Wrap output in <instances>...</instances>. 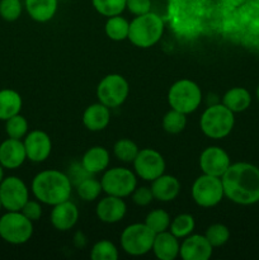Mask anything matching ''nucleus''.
I'll use <instances>...</instances> for the list:
<instances>
[{
  "label": "nucleus",
  "mask_w": 259,
  "mask_h": 260,
  "mask_svg": "<svg viewBox=\"0 0 259 260\" xmlns=\"http://www.w3.org/2000/svg\"><path fill=\"white\" fill-rule=\"evenodd\" d=\"M216 32L245 47H256L259 0H216Z\"/></svg>",
  "instance_id": "obj_1"
},
{
  "label": "nucleus",
  "mask_w": 259,
  "mask_h": 260,
  "mask_svg": "<svg viewBox=\"0 0 259 260\" xmlns=\"http://www.w3.org/2000/svg\"><path fill=\"white\" fill-rule=\"evenodd\" d=\"M167 22L179 40H197L216 30V0H168Z\"/></svg>",
  "instance_id": "obj_2"
},
{
  "label": "nucleus",
  "mask_w": 259,
  "mask_h": 260,
  "mask_svg": "<svg viewBox=\"0 0 259 260\" xmlns=\"http://www.w3.org/2000/svg\"><path fill=\"white\" fill-rule=\"evenodd\" d=\"M228 200L240 206L259 202V168L250 162H234L221 177Z\"/></svg>",
  "instance_id": "obj_3"
},
{
  "label": "nucleus",
  "mask_w": 259,
  "mask_h": 260,
  "mask_svg": "<svg viewBox=\"0 0 259 260\" xmlns=\"http://www.w3.org/2000/svg\"><path fill=\"white\" fill-rule=\"evenodd\" d=\"M33 196L41 203L55 206L70 200L73 183L70 177L56 169L42 170L35 175L30 183Z\"/></svg>",
  "instance_id": "obj_4"
},
{
  "label": "nucleus",
  "mask_w": 259,
  "mask_h": 260,
  "mask_svg": "<svg viewBox=\"0 0 259 260\" xmlns=\"http://www.w3.org/2000/svg\"><path fill=\"white\" fill-rule=\"evenodd\" d=\"M165 30V20L156 13L136 15L130 22L127 40L140 48H150L161 40Z\"/></svg>",
  "instance_id": "obj_5"
},
{
  "label": "nucleus",
  "mask_w": 259,
  "mask_h": 260,
  "mask_svg": "<svg viewBox=\"0 0 259 260\" xmlns=\"http://www.w3.org/2000/svg\"><path fill=\"white\" fill-rule=\"evenodd\" d=\"M235 124V113L222 103L212 104L203 111L200 119V127L206 137L221 140L231 134Z\"/></svg>",
  "instance_id": "obj_6"
},
{
  "label": "nucleus",
  "mask_w": 259,
  "mask_h": 260,
  "mask_svg": "<svg viewBox=\"0 0 259 260\" xmlns=\"http://www.w3.org/2000/svg\"><path fill=\"white\" fill-rule=\"evenodd\" d=\"M168 103L170 108L184 114H190L200 108L202 103V90L200 85L189 79L175 81L168 91Z\"/></svg>",
  "instance_id": "obj_7"
},
{
  "label": "nucleus",
  "mask_w": 259,
  "mask_h": 260,
  "mask_svg": "<svg viewBox=\"0 0 259 260\" xmlns=\"http://www.w3.org/2000/svg\"><path fill=\"white\" fill-rule=\"evenodd\" d=\"M156 234L146 223H131L126 226L119 236L122 250L131 256H142L150 253Z\"/></svg>",
  "instance_id": "obj_8"
},
{
  "label": "nucleus",
  "mask_w": 259,
  "mask_h": 260,
  "mask_svg": "<svg viewBox=\"0 0 259 260\" xmlns=\"http://www.w3.org/2000/svg\"><path fill=\"white\" fill-rule=\"evenodd\" d=\"M33 235V222L20 211H7L0 217V238L12 245H23Z\"/></svg>",
  "instance_id": "obj_9"
},
{
  "label": "nucleus",
  "mask_w": 259,
  "mask_h": 260,
  "mask_svg": "<svg viewBox=\"0 0 259 260\" xmlns=\"http://www.w3.org/2000/svg\"><path fill=\"white\" fill-rule=\"evenodd\" d=\"M102 189L106 194L127 198L137 187V175L127 168L107 169L101 178Z\"/></svg>",
  "instance_id": "obj_10"
},
{
  "label": "nucleus",
  "mask_w": 259,
  "mask_h": 260,
  "mask_svg": "<svg viewBox=\"0 0 259 260\" xmlns=\"http://www.w3.org/2000/svg\"><path fill=\"white\" fill-rule=\"evenodd\" d=\"M190 193L196 205L202 208L216 207L225 197L221 178L203 173L193 182Z\"/></svg>",
  "instance_id": "obj_11"
},
{
  "label": "nucleus",
  "mask_w": 259,
  "mask_h": 260,
  "mask_svg": "<svg viewBox=\"0 0 259 260\" xmlns=\"http://www.w3.org/2000/svg\"><path fill=\"white\" fill-rule=\"evenodd\" d=\"M130 84L119 74H108L99 81L96 86L98 102L108 108H117L122 106L128 98Z\"/></svg>",
  "instance_id": "obj_12"
},
{
  "label": "nucleus",
  "mask_w": 259,
  "mask_h": 260,
  "mask_svg": "<svg viewBox=\"0 0 259 260\" xmlns=\"http://www.w3.org/2000/svg\"><path fill=\"white\" fill-rule=\"evenodd\" d=\"M134 172L140 179L152 182L163 175L167 169V162L163 155L155 149H141L132 161Z\"/></svg>",
  "instance_id": "obj_13"
},
{
  "label": "nucleus",
  "mask_w": 259,
  "mask_h": 260,
  "mask_svg": "<svg viewBox=\"0 0 259 260\" xmlns=\"http://www.w3.org/2000/svg\"><path fill=\"white\" fill-rule=\"evenodd\" d=\"M28 200L29 190L23 179L10 175L0 183V201L4 210L20 211Z\"/></svg>",
  "instance_id": "obj_14"
},
{
  "label": "nucleus",
  "mask_w": 259,
  "mask_h": 260,
  "mask_svg": "<svg viewBox=\"0 0 259 260\" xmlns=\"http://www.w3.org/2000/svg\"><path fill=\"white\" fill-rule=\"evenodd\" d=\"M27 159L32 162H43L50 157L52 151V141L47 132L33 129L23 139Z\"/></svg>",
  "instance_id": "obj_15"
},
{
  "label": "nucleus",
  "mask_w": 259,
  "mask_h": 260,
  "mask_svg": "<svg viewBox=\"0 0 259 260\" xmlns=\"http://www.w3.org/2000/svg\"><path fill=\"white\" fill-rule=\"evenodd\" d=\"M230 165V156L220 146L206 147L200 155V168L203 174L221 178Z\"/></svg>",
  "instance_id": "obj_16"
},
{
  "label": "nucleus",
  "mask_w": 259,
  "mask_h": 260,
  "mask_svg": "<svg viewBox=\"0 0 259 260\" xmlns=\"http://www.w3.org/2000/svg\"><path fill=\"white\" fill-rule=\"evenodd\" d=\"M212 253L213 246L205 235L190 234L180 243L179 256L183 260H208Z\"/></svg>",
  "instance_id": "obj_17"
},
{
  "label": "nucleus",
  "mask_w": 259,
  "mask_h": 260,
  "mask_svg": "<svg viewBox=\"0 0 259 260\" xmlns=\"http://www.w3.org/2000/svg\"><path fill=\"white\" fill-rule=\"evenodd\" d=\"M79 216H80V213H79L78 206L71 202L70 200H68L52 206L50 221L53 229L61 231V233H65V231L75 228L79 221Z\"/></svg>",
  "instance_id": "obj_18"
},
{
  "label": "nucleus",
  "mask_w": 259,
  "mask_h": 260,
  "mask_svg": "<svg viewBox=\"0 0 259 260\" xmlns=\"http://www.w3.org/2000/svg\"><path fill=\"white\" fill-rule=\"evenodd\" d=\"M127 213V205L123 198L108 196L102 198L95 208V215L103 223L113 225L124 218Z\"/></svg>",
  "instance_id": "obj_19"
},
{
  "label": "nucleus",
  "mask_w": 259,
  "mask_h": 260,
  "mask_svg": "<svg viewBox=\"0 0 259 260\" xmlns=\"http://www.w3.org/2000/svg\"><path fill=\"white\" fill-rule=\"evenodd\" d=\"M25 160L27 154L23 140L8 137L0 144V164L4 167V169H18L24 164Z\"/></svg>",
  "instance_id": "obj_20"
},
{
  "label": "nucleus",
  "mask_w": 259,
  "mask_h": 260,
  "mask_svg": "<svg viewBox=\"0 0 259 260\" xmlns=\"http://www.w3.org/2000/svg\"><path fill=\"white\" fill-rule=\"evenodd\" d=\"M150 188H151L154 200L159 202H172L179 196L182 185L178 178L164 173L159 178L152 180Z\"/></svg>",
  "instance_id": "obj_21"
},
{
  "label": "nucleus",
  "mask_w": 259,
  "mask_h": 260,
  "mask_svg": "<svg viewBox=\"0 0 259 260\" xmlns=\"http://www.w3.org/2000/svg\"><path fill=\"white\" fill-rule=\"evenodd\" d=\"M111 162L109 151L103 146H93L84 152L81 157V167L88 174L95 175L104 173Z\"/></svg>",
  "instance_id": "obj_22"
},
{
  "label": "nucleus",
  "mask_w": 259,
  "mask_h": 260,
  "mask_svg": "<svg viewBox=\"0 0 259 260\" xmlns=\"http://www.w3.org/2000/svg\"><path fill=\"white\" fill-rule=\"evenodd\" d=\"M111 121V108L101 102L86 107L83 113V124L91 132H99L107 128Z\"/></svg>",
  "instance_id": "obj_23"
},
{
  "label": "nucleus",
  "mask_w": 259,
  "mask_h": 260,
  "mask_svg": "<svg viewBox=\"0 0 259 260\" xmlns=\"http://www.w3.org/2000/svg\"><path fill=\"white\" fill-rule=\"evenodd\" d=\"M180 241L169 230L155 235L151 251L159 260H174L179 256Z\"/></svg>",
  "instance_id": "obj_24"
},
{
  "label": "nucleus",
  "mask_w": 259,
  "mask_h": 260,
  "mask_svg": "<svg viewBox=\"0 0 259 260\" xmlns=\"http://www.w3.org/2000/svg\"><path fill=\"white\" fill-rule=\"evenodd\" d=\"M24 8L30 19L38 23H47L57 13L58 0H24Z\"/></svg>",
  "instance_id": "obj_25"
},
{
  "label": "nucleus",
  "mask_w": 259,
  "mask_h": 260,
  "mask_svg": "<svg viewBox=\"0 0 259 260\" xmlns=\"http://www.w3.org/2000/svg\"><path fill=\"white\" fill-rule=\"evenodd\" d=\"M222 104L228 107L234 113H241L246 111L251 104V95L249 90L241 86H235L231 88L223 94Z\"/></svg>",
  "instance_id": "obj_26"
},
{
  "label": "nucleus",
  "mask_w": 259,
  "mask_h": 260,
  "mask_svg": "<svg viewBox=\"0 0 259 260\" xmlns=\"http://www.w3.org/2000/svg\"><path fill=\"white\" fill-rule=\"evenodd\" d=\"M23 101L18 91L13 89L0 90V121H7L10 117L20 113Z\"/></svg>",
  "instance_id": "obj_27"
},
{
  "label": "nucleus",
  "mask_w": 259,
  "mask_h": 260,
  "mask_svg": "<svg viewBox=\"0 0 259 260\" xmlns=\"http://www.w3.org/2000/svg\"><path fill=\"white\" fill-rule=\"evenodd\" d=\"M128 30L130 22L124 17H121V14L109 17L107 19L106 24H104L106 36L109 40L116 41V42H121V41L127 40V37H128Z\"/></svg>",
  "instance_id": "obj_28"
},
{
  "label": "nucleus",
  "mask_w": 259,
  "mask_h": 260,
  "mask_svg": "<svg viewBox=\"0 0 259 260\" xmlns=\"http://www.w3.org/2000/svg\"><path fill=\"white\" fill-rule=\"evenodd\" d=\"M196 229V220L189 213H180L172 218L169 226V231L178 239H184L188 235L193 234Z\"/></svg>",
  "instance_id": "obj_29"
},
{
  "label": "nucleus",
  "mask_w": 259,
  "mask_h": 260,
  "mask_svg": "<svg viewBox=\"0 0 259 260\" xmlns=\"http://www.w3.org/2000/svg\"><path fill=\"white\" fill-rule=\"evenodd\" d=\"M102 192L103 189H102L101 180L95 179V178L86 177L76 184V193L84 202H94L95 200H98Z\"/></svg>",
  "instance_id": "obj_30"
},
{
  "label": "nucleus",
  "mask_w": 259,
  "mask_h": 260,
  "mask_svg": "<svg viewBox=\"0 0 259 260\" xmlns=\"http://www.w3.org/2000/svg\"><path fill=\"white\" fill-rule=\"evenodd\" d=\"M163 128L167 134L178 135L184 131L187 126V114L170 108L163 117Z\"/></svg>",
  "instance_id": "obj_31"
},
{
  "label": "nucleus",
  "mask_w": 259,
  "mask_h": 260,
  "mask_svg": "<svg viewBox=\"0 0 259 260\" xmlns=\"http://www.w3.org/2000/svg\"><path fill=\"white\" fill-rule=\"evenodd\" d=\"M170 221H172V217H170L169 213L165 210H161V208L150 211L146 217H145L146 226L151 229L155 234H160L169 230Z\"/></svg>",
  "instance_id": "obj_32"
},
{
  "label": "nucleus",
  "mask_w": 259,
  "mask_h": 260,
  "mask_svg": "<svg viewBox=\"0 0 259 260\" xmlns=\"http://www.w3.org/2000/svg\"><path fill=\"white\" fill-rule=\"evenodd\" d=\"M140 149L136 145V142H134L130 139H121L114 144L113 146V154L119 161L123 162H132L135 160V157L139 154Z\"/></svg>",
  "instance_id": "obj_33"
},
{
  "label": "nucleus",
  "mask_w": 259,
  "mask_h": 260,
  "mask_svg": "<svg viewBox=\"0 0 259 260\" xmlns=\"http://www.w3.org/2000/svg\"><path fill=\"white\" fill-rule=\"evenodd\" d=\"M28 128L29 126H28L27 118L20 113L15 114L5 121V132L10 139L23 140L28 134Z\"/></svg>",
  "instance_id": "obj_34"
},
{
  "label": "nucleus",
  "mask_w": 259,
  "mask_h": 260,
  "mask_svg": "<svg viewBox=\"0 0 259 260\" xmlns=\"http://www.w3.org/2000/svg\"><path fill=\"white\" fill-rule=\"evenodd\" d=\"M91 260H117L118 259V249L112 241L99 240L91 246Z\"/></svg>",
  "instance_id": "obj_35"
},
{
  "label": "nucleus",
  "mask_w": 259,
  "mask_h": 260,
  "mask_svg": "<svg viewBox=\"0 0 259 260\" xmlns=\"http://www.w3.org/2000/svg\"><path fill=\"white\" fill-rule=\"evenodd\" d=\"M91 5L103 17H114L126 9V0H91Z\"/></svg>",
  "instance_id": "obj_36"
},
{
  "label": "nucleus",
  "mask_w": 259,
  "mask_h": 260,
  "mask_svg": "<svg viewBox=\"0 0 259 260\" xmlns=\"http://www.w3.org/2000/svg\"><path fill=\"white\" fill-rule=\"evenodd\" d=\"M205 236L213 248H221L230 240V230L223 223H212L207 228Z\"/></svg>",
  "instance_id": "obj_37"
},
{
  "label": "nucleus",
  "mask_w": 259,
  "mask_h": 260,
  "mask_svg": "<svg viewBox=\"0 0 259 260\" xmlns=\"http://www.w3.org/2000/svg\"><path fill=\"white\" fill-rule=\"evenodd\" d=\"M22 0H0V17L7 22H15L23 12Z\"/></svg>",
  "instance_id": "obj_38"
},
{
  "label": "nucleus",
  "mask_w": 259,
  "mask_h": 260,
  "mask_svg": "<svg viewBox=\"0 0 259 260\" xmlns=\"http://www.w3.org/2000/svg\"><path fill=\"white\" fill-rule=\"evenodd\" d=\"M20 212L30 220L32 222H37V221L41 220L42 217V203L37 200H28L25 202V205L23 206V208L20 210Z\"/></svg>",
  "instance_id": "obj_39"
},
{
  "label": "nucleus",
  "mask_w": 259,
  "mask_h": 260,
  "mask_svg": "<svg viewBox=\"0 0 259 260\" xmlns=\"http://www.w3.org/2000/svg\"><path fill=\"white\" fill-rule=\"evenodd\" d=\"M132 202L140 207H146L154 201L151 188L150 187H136L131 194Z\"/></svg>",
  "instance_id": "obj_40"
},
{
  "label": "nucleus",
  "mask_w": 259,
  "mask_h": 260,
  "mask_svg": "<svg viewBox=\"0 0 259 260\" xmlns=\"http://www.w3.org/2000/svg\"><path fill=\"white\" fill-rule=\"evenodd\" d=\"M126 9L135 17L142 15L151 12V0H126Z\"/></svg>",
  "instance_id": "obj_41"
},
{
  "label": "nucleus",
  "mask_w": 259,
  "mask_h": 260,
  "mask_svg": "<svg viewBox=\"0 0 259 260\" xmlns=\"http://www.w3.org/2000/svg\"><path fill=\"white\" fill-rule=\"evenodd\" d=\"M5 178V175H4V167H3L2 164H0V183L3 182V179H4Z\"/></svg>",
  "instance_id": "obj_42"
},
{
  "label": "nucleus",
  "mask_w": 259,
  "mask_h": 260,
  "mask_svg": "<svg viewBox=\"0 0 259 260\" xmlns=\"http://www.w3.org/2000/svg\"><path fill=\"white\" fill-rule=\"evenodd\" d=\"M255 94H256V99H258V101H259V85H258V88H256Z\"/></svg>",
  "instance_id": "obj_43"
},
{
  "label": "nucleus",
  "mask_w": 259,
  "mask_h": 260,
  "mask_svg": "<svg viewBox=\"0 0 259 260\" xmlns=\"http://www.w3.org/2000/svg\"><path fill=\"white\" fill-rule=\"evenodd\" d=\"M2 208H3V206H2V201H0V211H2Z\"/></svg>",
  "instance_id": "obj_44"
}]
</instances>
